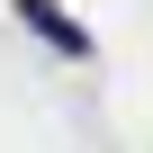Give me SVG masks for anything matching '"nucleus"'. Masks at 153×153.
Segmentation results:
<instances>
[{
    "instance_id": "nucleus-1",
    "label": "nucleus",
    "mask_w": 153,
    "mask_h": 153,
    "mask_svg": "<svg viewBox=\"0 0 153 153\" xmlns=\"http://www.w3.org/2000/svg\"><path fill=\"white\" fill-rule=\"evenodd\" d=\"M18 9H27V18H36V27H45V36H54V45H63V54H81V45H90V36H81V27H63V18H54V9H45V0H18Z\"/></svg>"
}]
</instances>
